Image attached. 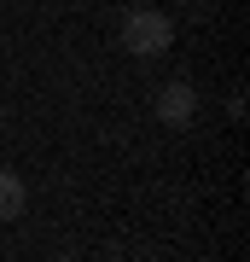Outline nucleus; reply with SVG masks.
Returning a JSON list of instances; mask_svg holds the SVG:
<instances>
[{
	"instance_id": "nucleus-3",
	"label": "nucleus",
	"mask_w": 250,
	"mask_h": 262,
	"mask_svg": "<svg viewBox=\"0 0 250 262\" xmlns=\"http://www.w3.org/2000/svg\"><path fill=\"white\" fill-rule=\"evenodd\" d=\"M18 215H24V181L0 169V222H18Z\"/></svg>"
},
{
	"instance_id": "nucleus-1",
	"label": "nucleus",
	"mask_w": 250,
	"mask_h": 262,
	"mask_svg": "<svg viewBox=\"0 0 250 262\" xmlns=\"http://www.w3.org/2000/svg\"><path fill=\"white\" fill-rule=\"evenodd\" d=\"M169 41H175L169 12L140 6V12H128V18H122V47H128L134 58H157V53H169Z\"/></svg>"
},
{
	"instance_id": "nucleus-2",
	"label": "nucleus",
	"mask_w": 250,
	"mask_h": 262,
	"mask_svg": "<svg viewBox=\"0 0 250 262\" xmlns=\"http://www.w3.org/2000/svg\"><path fill=\"white\" fill-rule=\"evenodd\" d=\"M157 117L169 122V128H186V122L198 117V88L192 82H169L157 94Z\"/></svg>"
}]
</instances>
